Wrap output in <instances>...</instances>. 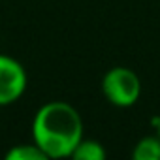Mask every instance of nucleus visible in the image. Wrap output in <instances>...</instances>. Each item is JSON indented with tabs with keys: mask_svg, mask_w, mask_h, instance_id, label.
<instances>
[{
	"mask_svg": "<svg viewBox=\"0 0 160 160\" xmlns=\"http://www.w3.org/2000/svg\"><path fill=\"white\" fill-rule=\"evenodd\" d=\"M102 92L111 106L132 108L141 96L139 75L126 66H115L102 77Z\"/></svg>",
	"mask_w": 160,
	"mask_h": 160,
	"instance_id": "2",
	"label": "nucleus"
},
{
	"mask_svg": "<svg viewBox=\"0 0 160 160\" xmlns=\"http://www.w3.org/2000/svg\"><path fill=\"white\" fill-rule=\"evenodd\" d=\"M106 156H108V152L100 141L83 138L77 143V147L73 149L70 158H73V160H104Z\"/></svg>",
	"mask_w": 160,
	"mask_h": 160,
	"instance_id": "4",
	"label": "nucleus"
},
{
	"mask_svg": "<svg viewBox=\"0 0 160 160\" xmlns=\"http://www.w3.org/2000/svg\"><path fill=\"white\" fill-rule=\"evenodd\" d=\"M151 124L154 126V130H156V134L160 136V115H158V117H154V119L151 121Z\"/></svg>",
	"mask_w": 160,
	"mask_h": 160,
	"instance_id": "7",
	"label": "nucleus"
},
{
	"mask_svg": "<svg viewBox=\"0 0 160 160\" xmlns=\"http://www.w3.org/2000/svg\"><path fill=\"white\" fill-rule=\"evenodd\" d=\"M28 75L25 66L6 55L0 53V108H6L15 104L27 91Z\"/></svg>",
	"mask_w": 160,
	"mask_h": 160,
	"instance_id": "3",
	"label": "nucleus"
},
{
	"mask_svg": "<svg viewBox=\"0 0 160 160\" xmlns=\"http://www.w3.org/2000/svg\"><path fill=\"white\" fill-rule=\"evenodd\" d=\"M134 160H160V136H145L141 138L134 151H132Z\"/></svg>",
	"mask_w": 160,
	"mask_h": 160,
	"instance_id": "5",
	"label": "nucleus"
},
{
	"mask_svg": "<svg viewBox=\"0 0 160 160\" xmlns=\"http://www.w3.org/2000/svg\"><path fill=\"white\" fill-rule=\"evenodd\" d=\"M32 141L47 160L70 158L83 136V119L79 111L64 100H51L40 106L32 119Z\"/></svg>",
	"mask_w": 160,
	"mask_h": 160,
	"instance_id": "1",
	"label": "nucleus"
},
{
	"mask_svg": "<svg viewBox=\"0 0 160 160\" xmlns=\"http://www.w3.org/2000/svg\"><path fill=\"white\" fill-rule=\"evenodd\" d=\"M6 160H47V156L42 152V149L32 143H19L13 145L6 152Z\"/></svg>",
	"mask_w": 160,
	"mask_h": 160,
	"instance_id": "6",
	"label": "nucleus"
}]
</instances>
